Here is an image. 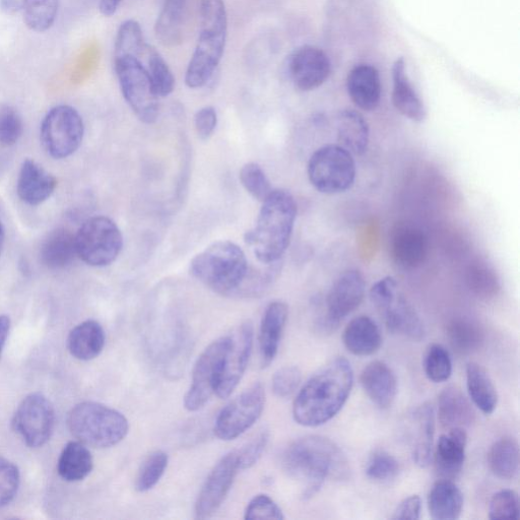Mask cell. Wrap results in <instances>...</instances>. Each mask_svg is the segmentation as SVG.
I'll list each match as a JSON object with an SVG mask.
<instances>
[{"label":"cell","mask_w":520,"mask_h":520,"mask_svg":"<svg viewBox=\"0 0 520 520\" xmlns=\"http://www.w3.org/2000/svg\"><path fill=\"white\" fill-rule=\"evenodd\" d=\"M446 336L454 351L459 354H471L479 350L485 335L480 325L466 317L450 320L446 327Z\"/></svg>","instance_id":"cell-35"},{"label":"cell","mask_w":520,"mask_h":520,"mask_svg":"<svg viewBox=\"0 0 520 520\" xmlns=\"http://www.w3.org/2000/svg\"><path fill=\"white\" fill-rule=\"evenodd\" d=\"M190 274L222 296L247 297L248 260L244 251L231 241H218L195 256Z\"/></svg>","instance_id":"cell-4"},{"label":"cell","mask_w":520,"mask_h":520,"mask_svg":"<svg viewBox=\"0 0 520 520\" xmlns=\"http://www.w3.org/2000/svg\"><path fill=\"white\" fill-rule=\"evenodd\" d=\"M336 124L340 146L353 156L364 155L369 146L370 129L363 115L353 109H344L338 113Z\"/></svg>","instance_id":"cell-26"},{"label":"cell","mask_w":520,"mask_h":520,"mask_svg":"<svg viewBox=\"0 0 520 520\" xmlns=\"http://www.w3.org/2000/svg\"><path fill=\"white\" fill-rule=\"evenodd\" d=\"M297 212L293 195L284 189H274L263 203L255 227L245 234L246 244L252 247L260 263L280 262L290 245Z\"/></svg>","instance_id":"cell-3"},{"label":"cell","mask_w":520,"mask_h":520,"mask_svg":"<svg viewBox=\"0 0 520 520\" xmlns=\"http://www.w3.org/2000/svg\"><path fill=\"white\" fill-rule=\"evenodd\" d=\"M390 333L421 341L425 336L424 324L413 306L399 293L379 311Z\"/></svg>","instance_id":"cell-24"},{"label":"cell","mask_w":520,"mask_h":520,"mask_svg":"<svg viewBox=\"0 0 520 520\" xmlns=\"http://www.w3.org/2000/svg\"><path fill=\"white\" fill-rule=\"evenodd\" d=\"M11 330V319L7 315L0 316V357H2Z\"/></svg>","instance_id":"cell-56"},{"label":"cell","mask_w":520,"mask_h":520,"mask_svg":"<svg viewBox=\"0 0 520 520\" xmlns=\"http://www.w3.org/2000/svg\"><path fill=\"white\" fill-rule=\"evenodd\" d=\"M59 0H30L25 9L26 26L37 33L48 31L57 18Z\"/></svg>","instance_id":"cell-41"},{"label":"cell","mask_w":520,"mask_h":520,"mask_svg":"<svg viewBox=\"0 0 520 520\" xmlns=\"http://www.w3.org/2000/svg\"><path fill=\"white\" fill-rule=\"evenodd\" d=\"M168 463L169 458L166 452L158 450L151 453L139 471L137 490L141 493L152 490L164 476Z\"/></svg>","instance_id":"cell-43"},{"label":"cell","mask_w":520,"mask_h":520,"mask_svg":"<svg viewBox=\"0 0 520 520\" xmlns=\"http://www.w3.org/2000/svg\"><path fill=\"white\" fill-rule=\"evenodd\" d=\"M285 70L298 90L309 92L328 81L332 72V64L329 56L321 49L304 45L288 56Z\"/></svg>","instance_id":"cell-14"},{"label":"cell","mask_w":520,"mask_h":520,"mask_svg":"<svg viewBox=\"0 0 520 520\" xmlns=\"http://www.w3.org/2000/svg\"><path fill=\"white\" fill-rule=\"evenodd\" d=\"M30 0H0V12L6 15L19 14L27 8Z\"/></svg>","instance_id":"cell-55"},{"label":"cell","mask_w":520,"mask_h":520,"mask_svg":"<svg viewBox=\"0 0 520 520\" xmlns=\"http://www.w3.org/2000/svg\"><path fill=\"white\" fill-rule=\"evenodd\" d=\"M361 385L368 398L380 409L394 404L398 393L396 374L381 361L368 364L360 376Z\"/></svg>","instance_id":"cell-20"},{"label":"cell","mask_w":520,"mask_h":520,"mask_svg":"<svg viewBox=\"0 0 520 520\" xmlns=\"http://www.w3.org/2000/svg\"><path fill=\"white\" fill-rule=\"evenodd\" d=\"M253 337V327L248 321L239 325L233 334L228 336V347L216 390L219 398H229L239 385L251 356Z\"/></svg>","instance_id":"cell-15"},{"label":"cell","mask_w":520,"mask_h":520,"mask_svg":"<svg viewBox=\"0 0 520 520\" xmlns=\"http://www.w3.org/2000/svg\"><path fill=\"white\" fill-rule=\"evenodd\" d=\"M400 293L399 285L393 277H385L375 283L370 290V300L380 311Z\"/></svg>","instance_id":"cell-52"},{"label":"cell","mask_w":520,"mask_h":520,"mask_svg":"<svg viewBox=\"0 0 520 520\" xmlns=\"http://www.w3.org/2000/svg\"><path fill=\"white\" fill-rule=\"evenodd\" d=\"M466 282L471 292L484 300L494 298L500 291L496 273L485 263L471 264L467 270Z\"/></svg>","instance_id":"cell-39"},{"label":"cell","mask_w":520,"mask_h":520,"mask_svg":"<svg viewBox=\"0 0 520 520\" xmlns=\"http://www.w3.org/2000/svg\"><path fill=\"white\" fill-rule=\"evenodd\" d=\"M227 31L224 0H202L200 37L185 75L188 88H202L211 80L225 51Z\"/></svg>","instance_id":"cell-5"},{"label":"cell","mask_w":520,"mask_h":520,"mask_svg":"<svg viewBox=\"0 0 520 520\" xmlns=\"http://www.w3.org/2000/svg\"><path fill=\"white\" fill-rule=\"evenodd\" d=\"M239 468L238 454L231 451L225 455L208 476L197 502L195 516L207 519L215 514L229 494Z\"/></svg>","instance_id":"cell-17"},{"label":"cell","mask_w":520,"mask_h":520,"mask_svg":"<svg viewBox=\"0 0 520 520\" xmlns=\"http://www.w3.org/2000/svg\"><path fill=\"white\" fill-rule=\"evenodd\" d=\"M464 507L461 489L450 480L441 479L434 484L428 495L430 516L436 520L460 518Z\"/></svg>","instance_id":"cell-30"},{"label":"cell","mask_w":520,"mask_h":520,"mask_svg":"<svg viewBox=\"0 0 520 520\" xmlns=\"http://www.w3.org/2000/svg\"><path fill=\"white\" fill-rule=\"evenodd\" d=\"M147 45L141 25L135 20H127L117 32L114 57L132 55L140 58L144 56Z\"/></svg>","instance_id":"cell-40"},{"label":"cell","mask_w":520,"mask_h":520,"mask_svg":"<svg viewBox=\"0 0 520 520\" xmlns=\"http://www.w3.org/2000/svg\"><path fill=\"white\" fill-rule=\"evenodd\" d=\"M354 371L339 357L313 375L300 390L293 406L295 421L304 427L328 423L343 409L351 394Z\"/></svg>","instance_id":"cell-1"},{"label":"cell","mask_w":520,"mask_h":520,"mask_svg":"<svg viewBox=\"0 0 520 520\" xmlns=\"http://www.w3.org/2000/svg\"><path fill=\"white\" fill-rule=\"evenodd\" d=\"M269 439V432L264 430L259 432L240 450H237L240 471L248 470L257 464L263 457Z\"/></svg>","instance_id":"cell-49"},{"label":"cell","mask_w":520,"mask_h":520,"mask_svg":"<svg viewBox=\"0 0 520 520\" xmlns=\"http://www.w3.org/2000/svg\"><path fill=\"white\" fill-rule=\"evenodd\" d=\"M54 426L53 405L40 393L31 394L25 398L13 419L14 430L32 448L45 445L51 438Z\"/></svg>","instance_id":"cell-13"},{"label":"cell","mask_w":520,"mask_h":520,"mask_svg":"<svg viewBox=\"0 0 520 520\" xmlns=\"http://www.w3.org/2000/svg\"><path fill=\"white\" fill-rule=\"evenodd\" d=\"M91 451L81 441H72L64 447L58 460L59 476L68 482H80L93 471Z\"/></svg>","instance_id":"cell-32"},{"label":"cell","mask_w":520,"mask_h":520,"mask_svg":"<svg viewBox=\"0 0 520 520\" xmlns=\"http://www.w3.org/2000/svg\"><path fill=\"white\" fill-rule=\"evenodd\" d=\"M424 370L428 379L434 383L447 381L452 374L449 352L439 344L431 345L424 357Z\"/></svg>","instance_id":"cell-44"},{"label":"cell","mask_w":520,"mask_h":520,"mask_svg":"<svg viewBox=\"0 0 520 520\" xmlns=\"http://www.w3.org/2000/svg\"><path fill=\"white\" fill-rule=\"evenodd\" d=\"M389 252L394 263L403 270L421 268L429 255V240L426 233L416 224H397L389 238Z\"/></svg>","instance_id":"cell-18"},{"label":"cell","mask_w":520,"mask_h":520,"mask_svg":"<svg viewBox=\"0 0 520 520\" xmlns=\"http://www.w3.org/2000/svg\"><path fill=\"white\" fill-rule=\"evenodd\" d=\"M121 2L122 0H100L99 9L101 14L105 17L113 16L117 12Z\"/></svg>","instance_id":"cell-57"},{"label":"cell","mask_w":520,"mask_h":520,"mask_svg":"<svg viewBox=\"0 0 520 520\" xmlns=\"http://www.w3.org/2000/svg\"><path fill=\"white\" fill-rule=\"evenodd\" d=\"M244 518L253 519H277L285 518L280 506L268 495H257L247 505Z\"/></svg>","instance_id":"cell-50"},{"label":"cell","mask_w":520,"mask_h":520,"mask_svg":"<svg viewBox=\"0 0 520 520\" xmlns=\"http://www.w3.org/2000/svg\"><path fill=\"white\" fill-rule=\"evenodd\" d=\"M415 426V443L413 459L417 466L427 468L432 462L433 440L435 433V411L432 405L419 407L413 417Z\"/></svg>","instance_id":"cell-33"},{"label":"cell","mask_w":520,"mask_h":520,"mask_svg":"<svg viewBox=\"0 0 520 520\" xmlns=\"http://www.w3.org/2000/svg\"><path fill=\"white\" fill-rule=\"evenodd\" d=\"M285 472L304 486L303 498L310 499L325 480L348 477L349 466L342 449L331 439L310 435L294 441L282 457Z\"/></svg>","instance_id":"cell-2"},{"label":"cell","mask_w":520,"mask_h":520,"mask_svg":"<svg viewBox=\"0 0 520 520\" xmlns=\"http://www.w3.org/2000/svg\"><path fill=\"white\" fill-rule=\"evenodd\" d=\"M40 255L42 263L48 269L69 267L78 256L76 234L64 228L52 231L44 240Z\"/></svg>","instance_id":"cell-29"},{"label":"cell","mask_w":520,"mask_h":520,"mask_svg":"<svg viewBox=\"0 0 520 520\" xmlns=\"http://www.w3.org/2000/svg\"><path fill=\"white\" fill-rule=\"evenodd\" d=\"M6 241V231L2 222H0V254H2Z\"/></svg>","instance_id":"cell-58"},{"label":"cell","mask_w":520,"mask_h":520,"mask_svg":"<svg viewBox=\"0 0 520 520\" xmlns=\"http://www.w3.org/2000/svg\"><path fill=\"white\" fill-rule=\"evenodd\" d=\"M343 342L355 356L367 357L377 353L382 345V336L376 322L368 316L354 318L345 329Z\"/></svg>","instance_id":"cell-27"},{"label":"cell","mask_w":520,"mask_h":520,"mask_svg":"<svg viewBox=\"0 0 520 520\" xmlns=\"http://www.w3.org/2000/svg\"><path fill=\"white\" fill-rule=\"evenodd\" d=\"M23 132L24 124L18 111L11 106H0V145H16Z\"/></svg>","instance_id":"cell-46"},{"label":"cell","mask_w":520,"mask_h":520,"mask_svg":"<svg viewBox=\"0 0 520 520\" xmlns=\"http://www.w3.org/2000/svg\"><path fill=\"white\" fill-rule=\"evenodd\" d=\"M365 292L366 282L361 272L349 270L343 273L327 297V314L323 321L325 330L335 331L340 322L362 304Z\"/></svg>","instance_id":"cell-16"},{"label":"cell","mask_w":520,"mask_h":520,"mask_svg":"<svg viewBox=\"0 0 520 520\" xmlns=\"http://www.w3.org/2000/svg\"><path fill=\"white\" fill-rule=\"evenodd\" d=\"M488 462L493 474L502 480L513 479L519 470V446L511 437L496 441L488 455Z\"/></svg>","instance_id":"cell-37"},{"label":"cell","mask_w":520,"mask_h":520,"mask_svg":"<svg viewBox=\"0 0 520 520\" xmlns=\"http://www.w3.org/2000/svg\"><path fill=\"white\" fill-rule=\"evenodd\" d=\"M239 178L251 197L260 203H264L274 190L267 174L256 163L245 164L240 171Z\"/></svg>","instance_id":"cell-42"},{"label":"cell","mask_w":520,"mask_h":520,"mask_svg":"<svg viewBox=\"0 0 520 520\" xmlns=\"http://www.w3.org/2000/svg\"><path fill=\"white\" fill-rule=\"evenodd\" d=\"M365 472L367 477L375 482L393 481L400 474V463L394 455L378 450L368 460Z\"/></svg>","instance_id":"cell-45"},{"label":"cell","mask_w":520,"mask_h":520,"mask_svg":"<svg viewBox=\"0 0 520 520\" xmlns=\"http://www.w3.org/2000/svg\"><path fill=\"white\" fill-rule=\"evenodd\" d=\"M288 316L289 307L282 301L271 303L265 311L259 332V350L263 367H269L278 355Z\"/></svg>","instance_id":"cell-21"},{"label":"cell","mask_w":520,"mask_h":520,"mask_svg":"<svg viewBox=\"0 0 520 520\" xmlns=\"http://www.w3.org/2000/svg\"><path fill=\"white\" fill-rule=\"evenodd\" d=\"M56 178L33 160L24 161L17 184L20 199L29 206H39L51 198Z\"/></svg>","instance_id":"cell-22"},{"label":"cell","mask_w":520,"mask_h":520,"mask_svg":"<svg viewBox=\"0 0 520 520\" xmlns=\"http://www.w3.org/2000/svg\"><path fill=\"white\" fill-rule=\"evenodd\" d=\"M78 256L91 267H107L123 248V236L111 219L98 216L87 220L76 234Z\"/></svg>","instance_id":"cell-10"},{"label":"cell","mask_w":520,"mask_h":520,"mask_svg":"<svg viewBox=\"0 0 520 520\" xmlns=\"http://www.w3.org/2000/svg\"><path fill=\"white\" fill-rule=\"evenodd\" d=\"M468 435L464 428H453L442 435L434 453L435 470L444 480L458 479L466 461Z\"/></svg>","instance_id":"cell-19"},{"label":"cell","mask_w":520,"mask_h":520,"mask_svg":"<svg viewBox=\"0 0 520 520\" xmlns=\"http://www.w3.org/2000/svg\"><path fill=\"white\" fill-rule=\"evenodd\" d=\"M519 497L513 490H502L497 492L491 499L489 505V518L496 519H518Z\"/></svg>","instance_id":"cell-48"},{"label":"cell","mask_w":520,"mask_h":520,"mask_svg":"<svg viewBox=\"0 0 520 520\" xmlns=\"http://www.w3.org/2000/svg\"><path fill=\"white\" fill-rule=\"evenodd\" d=\"M468 393L475 406L485 415H491L498 405L497 389L487 371L477 363L467 366Z\"/></svg>","instance_id":"cell-34"},{"label":"cell","mask_w":520,"mask_h":520,"mask_svg":"<svg viewBox=\"0 0 520 520\" xmlns=\"http://www.w3.org/2000/svg\"><path fill=\"white\" fill-rule=\"evenodd\" d=\"M147 71L150 75L154 90L159 98H164L173 93L175 79L168 64L155 47L147 45L146 52Z\"/></svg>","instance_id":"cell-38"},{"label":"cell","mask_w":520,"mask_h":520,"mask_svg":"<svg viewBox=\"0 0 520 520\" xmlns=\"http://www.w3.org/2000/svg\"><path fill=\"white\" fill-rule=\"evenodd\" d=\"M394 90L393 103L396 109L414 122L426 119L427 110L406 71V61L403 57L397 59L393 68Z\"/></svg>","instance_id":"cell-25"},{"label":"cell","mask_w":520,"mask_h":520,"mask_svg":"<svg viewBox=\"0 0 520 520\" xmlns=\"http://www.w3.org/2000/svg\"><path fill=\"white\" fill-rule=\"evenodd\" d=\"M474 417V410L460 388L448 386L442 390L438 398V419L443 428L465 429Z\"/></svg>","instance_id":"cell-28"},{"label":"cell","mask_w":520,"mask_h":520,"mask_svg":"<svg viewBox=\"0 0 520 520\" xmlns=\"http://www.w3.org/2000/svg\"><path fill=\"white\" fill-rule=\"evenodd\" d=\"M307 175L312 186L323 194H340L356 181L354 156L340 145H327L316 150L309 159Z\"/></svg>","instance_id":"cell-7"},{"label":"cell","mask_w":520,"mask_h":520,"mask_svg":"<svg viewBox=\"0 0 520 520\" xmlns=\"http://www.w3.org/2000/svg\"><path fill=\"white\" fill-rule=\"evenodd\" d=\"M228 342V337L213 342L195 363L191 384L184 398L187 411H200L216 394Z\"/></svg>","instance_id":"cell-11"},{"label":"cell","mask_w":520,"mask_h":520,"mask_svg":"<svg viewBox=\"0 0 520 520\" xmlns=\"http://www.w3.org/2000/svg\"><path fill=\"white\" fill-rule=\"evenodd\" d=\"M85 136V125L80 113L69 105L52 108L41 124L40 138L45 151L54 159H65L75 154Z\"/></svg>","instance_id":"cell-9"},{"label":"cell","mask_w":520,"mask_h":520,"mask_svg":"<svg viewBox=\"0 0 520 520\" xmlns=\"http://www.w3.org/2000/svg\"><path fill=\"white\" fill-rule=\"evenodd\" d=\"M187 0H163L162 11L155 25L157 39L166 46L182 40L183 18Z\"/></svg>","instance_id":"cell-36"},{"label":"cell","mask_w":520,"mask_h":520,"mask_svg":"<svg viewBox=\"0 0 520 520\" xmlns=\"http://www.w3.org/2000/svg\"><path fill=\"white\" fill-rule=\"evenodd\" d=\"M422 501L418 495L404 499L397 507L392 516L395 520H417L420 519Z\"/></svg>","instance_id":"cell-54"},{"label":"cell","mask_w":520,"mask_h":520,"mask_svg":"<svg viewBox=\"0 0 520 520\" xmlns=\"http://www.w3.org/2000/svg\"><path fill=\"white\" fill-rule=\"evenodd\" d=\"M68 425L79 441L95 448L115 446L129 431L123 414L94 402L77 405L69 414Z\"/></svg>","instance_id":"cell-6"},{"label":"cell","mask_w":520,"mask_h":520,"mask_svg":"<svg viewBox=\"0 0 520 520\" xmlns=\"http://www.w3.org/2000/svg\"><path fill=\"white\" fill-rule=\"evenodd\" d=\"M348 94L361 110L371 112L380 104L382 86L378 71L369 64L354 68L347 79Z\"/></svg>","instance_id":"cell-23"},{"label":"cell","mask_w":520,"mask_h":520,"mask_svg":"<svg viewBox=\"0 0 520 520\" xmlns=\"http://www.w3.org/2000/svg\"><path fill=\"white\" fill-rule=\"evenodd\" d=\"M266 392L262 383H254L219 414L215 434L224 441L238 438L262 416Z\"/></svg>","instance_id":"cell-12"},{"label":"cell","mask_w":520,"mask_h":520,"mask_svg":"<svg viewBox=\"0 0 520 520\" xmlns=\"http://www.w3.org/2000/svg\"><path fill=\"white\" fill-rule=\"evenodd\" d=\"M217 124L218 114L214 107H204L195 114V130H197L200 139L204 141L209 140L213 136Z\"/></svg>","instance_id":"cell-53"},{"label":"cell","mask_w":520,"mask_h":520,"mask_svg":"<svg viewBox=\"0 0 520 520\" xmlns=\"http://www.w3.org/2000/svg\"><path fill=\"white\" fill-rule=\"evenodd\" d=\"M105 342L106 336L102 325L95 320H87L71 332L68 347L78 360L90 361L102 353Z\"/></svg>","instance_id":"cell-31"},{"label":"cell","mask_w":520,"mask_h":520,"mask_svg":"<svg viewBox=\"0 0 520 520\" xmlns=\"http://www.w3.org/2000/svg\"><path fill=\"white\" fill-rule=\"evenodd\" d=\"M21 482L20 471L10 461L0 458V508L9 505L16 497Z\"/></svg>","instance_id":"cell-47"},{"label":"cell","mask_w":520,"mask_h":520,"mask_svg":"<svg viewBox=\"0 0 520 520\" xmlns=\"http://www.w3.org/2000/svg\"><path fill=\"white\" fill-rule=\"evenodd\" d=\"M115 71L129 107L142 122L154 123L159 116V97L142 60L132 55L115 57Z\"/></svg>","instance_id":"cell-8"},{"label":"cell","mask_w":520,"mask_h":520,"mask_svg":"<svg viewBox=\"0 0 520 520\" xmlns=\"http://www.w3.org/2000/svg\"><path fill=\"white\" fill-rule=\"evenodd\" d=\"M301 380L302 373L298 367H283L273 377V392L278 398L287 399L296 392Z\"/></svg>","instance_id":"cell-51"}]
</instances>
